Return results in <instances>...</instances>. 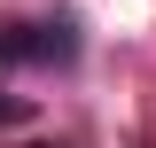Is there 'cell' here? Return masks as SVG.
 I'll list each match as a JSON object with an SVG mask.
<instances>
[{"instance_id":"2","label":"cell","mask_w":156,"mask_h":148,"mask_svg":"<svg viewBox=\"0 0 156 148\" xmlns=\"http://www.w3.org/2000/svg\"><path fill=\"white\" fill-rule=\"evenodd\" d=\"M23 117H31V101L23 93H0V125H23Z\"/></svg>"},{"instance_id":"1","label":"cell","mask_w":156,"mask_h":148,"mask_svg":"<svg viewBox=\"0 0 156 148\" xmlns=\"http://www.w3.org/2000/svg\"><path fill=\"white\" fill-rule=\"evenodd\" d=\"M0 62H23V70L78 62V23H70V16H47V23H8V31H0Z\"/></svg>"}]
</instances>
